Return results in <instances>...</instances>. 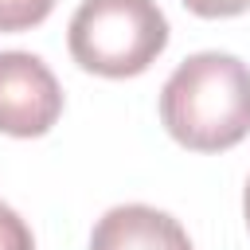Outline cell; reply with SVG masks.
<instances>
[{
    "label": "cell",
    "instance_id": "6da1fadb",
    "mask_svg": "<svg viewBox=\"0 0 250 250\" xmlns=\"http://www.w3.org/2000/svg\"><path fill=\"white\" fill-rule=\"evenodd\" d=\"M168 137L191 152H227L250 133V66L227 51L188 55L160 90Z\"/></svg>",
    "mask_w": 250,
    "mask_h": 250
},
{
    "label": "cell",
    "instance_id": "7a4b0ae2",
    "mask_svg": "<svg viewBox=\"0 0 250 250\" xmlns=\"http://www.w3.org/2000/svg\"><path fill=\"white\" fill-rule=\"evenodd\" d=\"M66 47L90 74L133 78L168 47V16L156 0H82L70 16Z\"/></svg>",
    "mask_w": 250,
    "mask_h": 250
},
{
    "label": "cell",
    "instance_id": "3957f363",
    "mask_svg": "<svg viewBox=\"0 0 250 250\" xmlns=\"http://www.w3.org/2000/svg\"><path fill=\"white\" fill-rule=\"evenodd\" d=\"M62 113V86L31 51H0V133L43 137Z\"/></svg>",
    "mask_w": 250,
    "mask_h": 250
},
{
    "label": "cell",
    "instance_id": "277c9868",
    "mask_svg": "<svg viewBox=\"0 0 250 250\" xmlns=\"http://www.w3.org/2000/svg\"><path fill=\"white\" fill-rule=\"evenodd\" d=\"M90 250H195L180 219L148 203L109 207L90 234Z\"/></svg>",
    "mask_w": 250,
    "mask_h": 250
},
{
    "label": "cell",
    "instance_id": "5b68a950",
    "mask_svg": "<svg viewBox=\"0 0 250 250\" xmlns=\"http://www.w3.org/2000/svg\"><path fill=\"white\" fill-rule=\"evenodd\" d=\"M59 0H0V31H27L55 12Z\"/></svg>",
    "mask_w": 250,
    "mask_h": 250
},
{
    "label": "cell",
    "instance_id": "8992f818",
    "mask_svg": "<svg viewBox=\"0 0 250 250\" xmlns=\"http://www.w3.org/2000/svg\"><path fill=\"white\" fill-rule=\"evenodd\" d=\"M0 250H35L31 227L4 203H0Z\"/></svg>",
    "mask_w": 250,
    "mask_h": 250
},
{
    "label": "cell",
    "instance_id": "52a82bcc",
    "mask_svg": "<svg viewBox=\"0 0 250 250\" xmlns=\"http://www.w3.org/2000/svg\"><path fill=\"white\" fill-rule=\"evenodd\" d=\"M184 8L203 16V20H227V16L250 12V0H184Z\"/></svg>",
    "mask_w": 250,
    "mask_h": 250
},
{
    "label": "cell",
    "instance_id": "ba28073f",
    "mask_svg": "<svg viewBox=\"0 0 250 250\" xmlns=\"http://www.w3.org/2000/svg\"><path fill=\"white\" fill-rule=\"evenodd\" d=\"M242 215H246V227H250V180H246V191H242Z\"/></svg>",
    "mask_w": 250,
    "mask_h": 250
}]
</instances>
